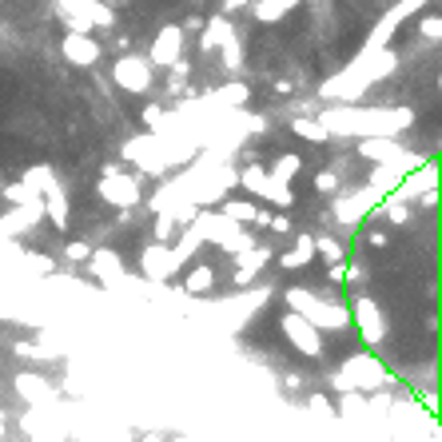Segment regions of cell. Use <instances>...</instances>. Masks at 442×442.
<instances>
[{
    "instance_id": "cell-1",
    "label": "cell",
    "mask_w": 442,
    "mask_h": 442,
    "mask_svg": "<svg viewBox=\"0 0 442 442\" xmlns=\"http://www.w3.org/2000/svg\"><path fill=\"white\" fill-rule=\"evenodd\" d=\"M96 191H100L104 203H112V207H124V211L136 207V203H140V195H144L140 176H128L120 163H104V176H100V183H96Z\"/></svg>"
},
{
    "instance_id": "cell-2",
    "label": "cell",
    "mask_w": 442,
    "mask_h": 442,
    "mask_svg": "<svg viewBox=\"0 0 442 442\" xmlns=\"http://www.w3.org/2000/svg\"><path fill=\"white\" fill-rule=\"evenodd\" d=\"M64 12V21L72 24V32H92V28H112L116 12L100 0H52Z\"/></svg>"
},
{
    "instance_id": "cell-3",
    "label": "cell",
    "mask_w": 442,
    "mask_h": 442,
    "mask_svg": "<svg viewBox=\"0 0 442 442\" xmlns=\"http://www.w3.org/2000/svg\"><path fill=\"white\" fill-rule=\"evenodd\" d=\"M112 80L120 84L124 92L144 96V92H151V84H156V68L148 64V56H131V52H124L120 60L112 64Z\"/></svg>"
},
{
    "instance_id": "cell-4",
    "label": "cell",
    "mask_w": 442,
    "mask_h": 442,
    "mask_svg": "<svg viewBox=\"0 0 442 442\" xmlns=\"http://www.w3.org/2000/svg\"><path fill=\"white\" fill-rule=\"evenodd\" d=\"M124 160L140 163V171H148V176H163L168 171V160H163V148H160V136L156 131L136 136V140L124 144Z\"/></svg>"
},
{
    "instance_id": "cell-5",
    "label": "cell",
    "mask_w": 442,
    "mask_h": 442,
    "mask_svg": "<svg viewBox=\"0 0 442 442\" xmlns=\"http://www.w3.org/2000/svg\"><path fill=\"white\" fill-rule=\"evenodd\" d=\"M176 60H183V32L180 24H163L148 48V64L151 68H171Z\"/></svg>"
},
{
    "instance_id": "cell-6",
    "label": "cell",
    "mask_w": 442,
    "mask_h": 442,
    "mask_svg": "<svg viewBox=\"0 0 442 442\" xmlns=\"http://www.w3.org/2000/svg\"><path fill=\"white\" fill-rule=\"evenodd\" d=\"M60 52H64V60L68 64H76V68H92V64L100 60V41L92 36V32H68L64 36V44H60Z\"/></svg>"
},
{
    "instance_id": "cell-7",
    "label": "cell",
    "mask_w": 442,
    "mask_h": 442,
    "mask_svg": "<svg viewBox=\"0 0 442 442\" xmlns=\"http://www.w3.org/2000/svg\"><path fill=\"white\" fill-rule=\"evenodd\" d=\"M359 156H367V160H374V163H399L406 151H402L391 136H362V140H359Z\"/></svg>"
},
{
    "instance_id": "cell-8",
    "label": "cell",
    "mask_w": 442,
    "mask_h": 442,
    "mask_svg": "<svg viewBox=\"0 0 442 442\" xmlns=\"http://www.w3.org/2000/svg\"><path fill=\"white\" fill-rule=\"evenodd\" d=\"M283 331L291 335L295 347H303L307 355H319V331H315V323H307L303 315H283Z\"/></svg>"
},
{
    "instance_id": "cell-9",
    "label": "cell",
    "mask_w": 442,
    "mask_h": 442,
    "mask_svg": "<svg viewBox=\"0 0 442 442\" xmlns=\"http://www.w3.org/2000/svg\"><path fill=\"white\" fill-rule=\"evenodd\" d=\"M235 32H232V21H227V16H220V12H215V16H211L207 24H203V36H200V52H215L220 48V44H227L232 41Z\"/></svg>"
},
{
    "instance_id": "cell-10",
    "label": "cell",
    "mask_w": 442,
    "mask_h": 442,
    "mask_svg": "<svg viewBox=\"0 0 442 442\" xmlns=\"http://www.w3.org/2000/svg\"><path fill=\"white\" fill-rule=\"evenodd\" d=\"M271 211H259L252 200H223V220L232 223H267Z\"/></svg>"
},
{
    "instance_id": "cell-11",
    "label": "cell",
    "mask_w": 442,
    "mask_h": 442,
    "mask_svg": "<svg viewBox=\"0 0 442 442\" xmlns=\"http://www.w3.org/2000/svg\"><path fill=\"white\" fill-rule=\"evenodd\" d=\"M21 183L32 191V195H41V200L48 195V191H56V188H60V183H56V171H52L48 163H36V168H28V171H24V180H21Z\"/></svg>"
},
{
    "instance_id": "cell-12",
    "label": "cell",
    "mask_w": 442,
    "mask_h": 442,
    "mask_svg": "<svg viewBox=\"0 0 442 442\" xmlns=\"http://www.w3.org/2000/svg\"><path fill=\"white\" fill-rule=\"evenodd\" d=\"M41 203H44V220H48L52 227H60V232H64V227H68V211H72L68 207V195L56 188V191H48Z\"/></svg>"
},
{
    "instance_id": "cell-13",
    "label": "cell",
    "mask_w": 442,
    "mask_h": 442,
    "mask_svg": "<svg viewBox=\"0 0 442 442\" xmlns=\"http://www.w3.org/2000/svg\"><path fill=\"white\" fill-rule=\"evenodd\" d=\"M171 267H176V259H171V247L156 243V247H148V252H144V271H148L151 279H163Z\"/></svg>"
},
{
    "instance_id": "cell-14",
    "label": "cell",
    "mask_w": 442,
    "mask_h": 442,
    "mask_svg": "<svg viewBox=\"0 0 442 442\" xmlns=\"http://www.w3.org/2000/svg\"><path fill=\"white\" fill-rule=\"evenodd\" d=\"M88 263H92V271L100 275V279H120V275H124V263H120V255L112 252V247H100V252H92Z\"/></svg>"
},
{
    "instance_id": "cell-15",
    "label": "cell",
    "mask_w": 442,
    "mask_h": 442,
    "mask_svg": "<svg viewBox=\"0 0 442 442\" xmlns=\"http://www.w3.org/2000/svg\"><path fill=\"white\" fill-rule=\"evenodd\" d=\"M311 259H315V235H299L291 252L279 255V263L287 267V271H295V267H307Z\"/></svg>"
},
{
    "instance_id": "cell-16",
    "label": "cell",
    "mask_w": 442,
    "mask_h": 442,
    "mask_svg": "<svg viewBox=\"0 0 442 442\" xmlns=\"http://www.w3.org/2000/svg\"><path fill=\"white\" fill-rule=\"evenodd\" d=\"M295 4H299V0H252V12H255V21L275 24V21H283Z\"/></svg>"
},
{
    "instance_id": "cell-17",
    "label": "cell",
    "mask_w": 442,
    "mask_h": 442,
    "mask_svg": "<svg viewBox=\"0 0 442 442\" xmlns=\"http://www.w3.org/2000/svg\"><path fill=\"white\" fill-rule=\"evenodd\" d=\"M211 287H215V267L211 263H195L188 271V279H183V291H191V295H203Z\"/></svg>"
},
{
    "instance_id": "cell-18",
    "label": "cell",
    "mask_w": 442,
    "mask_h": 442,
    "mask_svg": "<svg viewBox=\"0 0 442 442\" xmlns=\"http://www.w3.org/2000/svg\"><path fill=\"white\" fill-rule=\"evenodd\" d=\"M359 327H362V335H367L371 343L382 339V315H379V307H374L371 299L359 303Z\"/></svg>"
},
{
    "instance_id": "cell-19",
    "label": "cell",
    "mask_w": 442,
    "mask_h": 442,
    "mask_svg": "<svg viewBox=\"0 0 442 442\" xmlns=\"http://www.w3.org/2000/svg\"><path fill=\"white\" fill-rule=\"evenodd\" d=\"M252 100V88L243 80H235V84H223L215 96H211V104H223V108H243V104Z\"/></svg>"
},
{
    "instance_id": "cell-20",
    "label": "cell",
    "mask_w": 442,
    "mask_h": 442,
    "mask_svg": "<svg viewBox=\"0 0 442 442\" xmlns=\"http://www.w3.org/2000/svg\"><path fill=\"white\" fill-rule=\"evenodd\" d=\"M267 180H271V171L263 168V163H247V168L239 171V183L252 191L255 200H263V191H267Z\"/></svg>"
},
{
    "instance_id": "cell-21",
    "label": "cell",
    "mask_w": 442,
    "mask_h": 442,
    "mask_svg": "<svg viewBox=\"0 0 442 442\" xmlns=\"http://www.w3.org/2000/svg\"><path fill=\"white\" fill-rule=\"evenodd\" d=\"M291 131L295 136H303V140H311V144H323V140H331V131L323 128L315 116H295L291 120Z\"/></svg>"
},
{
    "instance_id": "cell-22",
    "label": "cell",
    "mask_w": 442,
    "mask_h": 442,
    "mask_svg": "<svg viewBox=\"0 0 442 442\" xmlns=\"http://www.w3.org/2000/svg\"><path fill=\"white\" fill-rule=\"evenodd\" d=\"M303 171V156H295V151H283L279 160H275L271 168V180H283V183H291L295 176Z\"/></svg>"
},
{
    "instance_id": "cell-23",
    "label": "cell",
    "mask_w": 442,
    "mask_h": 442,
    "mask_svg": "<svg viewBox=\"0 0 442 442\" xmlns=\"http://www.w3.org/2000/svg\"><path fill=\"white\" fill-rule=\"evenodd\" d=\"M263 200L279 203V207H291V203H295V191L287 188L283 180H267V191H263Z\"/></svg>"
},
{
    "instance_id": "cell-24",
    "label": "cell",
    "mask_w": 442,
    "mask_h": 442,
    "mask_svg": "<svg viewBox=\"0 0 442 442\" xmlns=\"http://www.w3.org/2000/svg\"><path fill=\"white\" fill-rule=\"evenodd\" d=\"M367 207H371V195H362V191H359V195H351V200L339 203V220L355 223V211H367Z\"/></svg>"
},
{
    "instance_id": "cell-25",
    "label": "cell",
    "mask_w": 442,
    "mask_h": 442,
    "mask_svg": "<svg viewBox=\"0 0 442 442\" xmlns=\"http://www.w3.org/2000/svg\"><path fill=\"white\" fill-rule=\"evenodd\" d=\"M176 235H180V223L171 220V215H156V243H163V247H168Z\"/></svg>"
},
{
    "instance_id": "cell-26",
    "label": "cell",
    "mask_w": 442,
    "mask_h": 442,
    "mask_svg": "<svg viewBox=\"0 0 442 442\" xmlns=\"http://www.w3.org/2000/svg\"><path fill=\"white\" fill-rule=\"evenodd\" d=\"M163 120H168V116H163L160 104H148V108H144V128H148V131H156V136H160V131H163Z\"/></svg>"
},
{
    "instance_id": "cell-27",
    "label": "cell",
    "mask_w": 442,
    "mask_h": 442,
    "mask_svg": "<svg viewBox=\"0 0 442 442\" xmlns=\"http://www.w3.org/2000/svg\"><path fill=\"white\" fill-rule=\"evenodd\" d=\"M263 227H271L275 235H291L295 232V223H291V215L287 211H275V215H267V223Z\"/></svg>"
},
{
    "instance_id": "cell-28",
    "label": "cell",
    "mask_w": 442,
    "mask_h": 442,
    "mask_svg": "<svg viewBox=\"0 0 442 442\" xmlns=\"http://www.w3.org/2000/svg\"><path fill=\"white\" fill-rule=\"evenodd\" d=\"M315 191H319V195H335V191H339V176L323 168L319 176H315Z\"/></svg>"
},
{
    "instance_id": "cell-29",
    "label": "cell",
    "mask_w": 442,
    "mask_h": 442,
    "mask_svg": "<svg viewBox=\"0 0 442 442\" xmlns=\"http://www.w3.org/2000/svg\"><path fill=\"white\" fill-rule=\"evenodd\" d=\"M419 32L426 36V41H438V36H442V16H438V12L422 16V21H419Z\"/></svg>"
},
{
    "instance_id": "cell-30",
    "label": "cell",
    "mask_w": 442,
    "mask_h": 442,
    "mask_svg": "<svg viewBox=\"0 0 442 442\" xmlns=\"http://www.w3.org/2000/svg\"><path fill=\"white\" fill-rule=\"evenodd\" d=\"M220 48H223V64H227V68H239V64H243V48H239V41H235V36H232V41H227V44H220Z\"/></svg>"
},
{
    "instance_id": "cell-31",
    "label": "cell",
    "mask_w": 442,
    "mask_h": 442,
    "mask_svg": "<svg viewBox=\"0 0 442 442\" xmlns=\"http://www.w3.org/2000/svg\"><path fill=\"white\" fill-rule=\"evenodd\" d=\"M315 252H319L327 263H343V247L335 239H315Z\"/></svg>"
},
{
    "instance_id": "cell-32",
    "label": "cell",
    "mask_w": 442,
    "mask_h": 442,
    "mask_svg": "<svg viewBox=\"0 0 442 442\" xmlns=\"http://www.w3.org/2000/svg\"><path fill=\"white\" fill-rule=\"evenodd\" d=\"M4 200H12V203H36L41 195H32L24 183H9V188H4Z\"/></svg>"
},
{
    "instance_id": "cell-33",
    "label": "cell",
    "mask_w": 442,
    "mask_h": 442,
    "mask_svg": "<svg viewBox=\"0 0 442 442\" xmlns=\"http://www.w3.org/2000/svg\"><path fill=\"white\" fill-rule=\"evenodd\" d=\"M64 255H68L72 263H88V255H92V247L84 239H72L68 247H64Z\"/></svg>"
},
{
    "instance_id": "cell-34",
    "label": "cell",
    "mask_w": 442,
    "mask_h": 442,
    "mask_svg": "<svg viewBox=\"0 0 442 442\" xmlns=\"http://www.w3.org/2000/svg\"><path fill=\"white\" fill-rule=\"evenodd\" d=\"M406 215H411V211H406V203H402V200L387 203V220H391V223H406Z\"/></svg>"
},
{
    "instance_id": "cell-35",
    "label": "cell",
    "mask_w": 442,
    "mask_h": 442,
    "mask_svg": "<svg viewBox=\"0 0 442 442\" xmlns=\"http://www.w3.org/2000/svg\"><path fill=\"white\" fill-rule=\"evenodd\" d=\"M28 263L36 267V271H44V275L52 271V259H48V255H28Z\"/></svg>"
},
{
    "instance_id": "cell-36",
    "label": "cell",
    "mask_w": 442,
    "mask_h": 442,
    "mask_svg": "<svg viewBox=\"0 0 442 442\" xmlns=\"http://www.w3.org/2000/svg\"><path fill=\"white\" fill-rule=\"evenodd\" d=\"M252 0H223V12L220 16H232V12H239V9H247Z\"/></svg>"
},
{
    "instance_id": "cell-37",
    "label": "cell",
    "mask_w": 442,
    "mask_h": 442,
    "mask_svg": "<svg viewBox=\"0 0 442 442\" xmlns=\"http://www.w3.org/2000/svg\"><path fill=\"white\" fill-rule=\"evenodd\" d=\"M347 275H351V267H347V263H335V267H331V279H335V283L347 279Z\"/></svg>"
},
{
    "instance_id": "cell-38",
    "label": "cell",
    "mask_w": 442,
    "mask_h": 442,
    "mask_svg": "<svg viewBox=\"0 0 442 442\" xmlns=\"http://www.w3.org/2000/svg\"><path fill=\"white\" fill-rule=\"evenodd\" d=\"M191 4H207V0H191Z\"/></svg>"
}]
</instances>
